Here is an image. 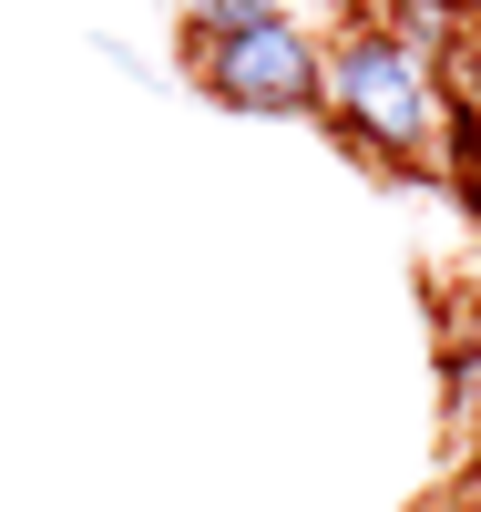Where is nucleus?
Listing matches in <instances>:
<instances>
[{"label":"nucleus","instance_id":"1","mask_svg":"<svg viewBox=\"0 0 481 512\" xmlns=\"http://www.w3.org/2000/svg\"><path fill=\"white\" fill-rule=\"evenodd\" d=\"M318 113L338 123V144L379 164V175H441V123H451V82L389 21H348L328 41V93Z\"/></svg>","mask_w":481,"mask_h":512},{"label":"nucleus","instance_id":"2","mask_svg":"<svg viewBox=\"0 0 481 512\" xmlns=\"http://www.w3.org/2000/svg\"><path fill=\"white\" fill-rule=\"evenodd\" d=\"M185 82L205 103H226L246 123H308L328 93V41L277 11V21H236V31H185Z\"/></svg>","mask_w":481,"mask_h":512},{"label":"nucleus","instance_id":"3","mask_svg":"<svg viewBox=\"0 0 481 512\" xmlns=\"http://www.w3.org/2000/svg\"><path fill=\"white\" fill-rule=\"evenodd\" d=\"M441 82H451V103L481 123V21H471V31L451 41V52H441Z\"/></svg>","mask_w":481,"mask_h":512},{"label":"nucleus","instance_id":"4","mask_svg":"<svg viewBox=\"0 0 481 512\" xmlns=\"http://www.w3.org/2000/svg\"><path fill=\"white\" fill-rule=\"evenodd\" d=\"M441 390H451V410H461V420H481V338H451Z\"/></svg>","mask_w":481,"mask_h":512},{"label":"nucleus","instance_id":"5","mask_svg":"<svg viewBox=\"0 0 481 512\" xmlns=\"http://www.w3.org/2000/svg\"><path fill=\"white\" fill-rule=\"evenodd\" d=\"M287 0H185V31H236V21H277Z\"/></svg>","mask_w":481,"mask_h":512}]
</instances>
